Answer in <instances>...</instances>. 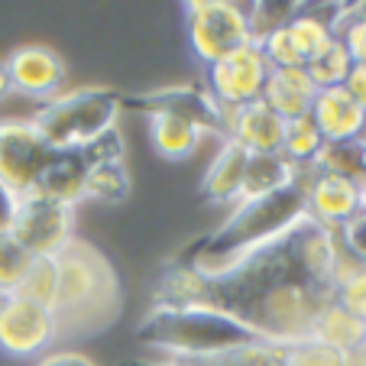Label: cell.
Returning <instances> with one entry per match:
<instances>
[{
  "mask_svg": "<svg viewBox=\"0 0 366 366\" xmlns=\"http://www.w3.org/2000/svg\"><path fill=\"white\" fill-rule=\"evenodd\" d=\"M137 340L146 347V353L198 360L259 337L243 321H237L230 311L198 302V305H179V308L156 305L143 318V325L137 327Z\"/></svg>",
  "mask_w": 366,
  "mask_h": 366,
  "instance_id": "1",
  "label": "cell"
},
{
  "mask_svg": "<svg viewBox=\"0 0 366 366\" xmlns=\"http://www.w3.org/2000/svg\"><path fill=\"white\" fill-rule=\"evenodd\" d=\"M56 259H59V292L52 315H56L59 334L65 327L81 331V325H88V321L91 331L104 327L120 302L117 276H114L107 256L97 247H91L88 240L75 237Z\"/></svg>",
  "mask_w": 366,
  "mask_h": 366,
  "instance_id": "2",
  "label": "cell"
},
{
  "mask_svg": "<svg viewBox=\"0 0 366 366\" xmlns=\"http://www.w3.org/2000/svg\"><path fill=\"white\" fill-rule=\"evenodd\" d=\"M120 117V97L107 88H75L62 91L59 97L36 114L33 127L42 143L52 152H81L91 143L111 133Z\"/></svg>",
  "mask_w": 366,
  "mask_h": 366,
  "instance_id": "3",
  "label": "cell"
},
{
  "mask_svg": "<svg viewBox=\"0 0 366 366\" xmlns=\"http://www.w3.org/2000/svg\"><path fill=\"white\" fill-rule=\"evenodd\" d=\"M185 36L188 49L204 69L224 62L227 56L249 46L247 10L230 0H194L185 4Z\"/></svg>",
  "mask_w": 366,
  "mask_h": 366,
  "instance_id": "4",
  "label": "cell"
},
{
  "mask_svg": "<svg viewBox=\"0 0 366 366\" xmlns=\"http://www.w3.org/2000/svg\"><path fill=\"white\" fill-rule=\"evenodd\" d=\"M10 237L29 256H59L75 240V207L39 194H23Z\"/></svg>",
  "mask_w": 366,
  "mask_h": 366,
  "instance_id": "5",
  "label": "cell"
},
{
  "mask_svg": "<svg viewBox=\"0 0 366 366\" xmlns=\"http://www.w3.org/2000/svg\"><path fill=\"white\" fill-rule=\"evenodd\" d=\"M59 337L56 315L20 295L0 298V350L16 360L46 357Z\"/></svg>",
  "mask_w": 366,
  "mask_h": 366,
  "instance_id": "6",
  "label": "cell"
},
{
  "mask_svg": "<svg viewBox=\"0 0 366 366\" xmlns=\"http://www.w3.org/2000/svg\"><path fill=\"white\" fill-rule=\"evenodd\" d=\"M295 182L305 188V214L327 230H337L357 211H363L366 179L357 182V179H347V175L315 172L311 166H298Z\"/></svg>",
  "mask_w": 366,
  "mask_h": 366,
  "instance_id": "7",
  "label": "cell"
},
{
  "mask_svg": "<svg viewBox=\"0 0 366 366\" xmlns=\"http://www.w3.org/2000/svg\"><path fill=\"white\" fill-rule=\"evenodd\" d=\"M52 159V149L42 143L33 120H0V182L14 194H29Z\"/></svg>",
  "mask_w": 366,
  "mask_h": 366,
  "instance_id": "8",
  "label": "cell"
},
{
  "mask_svg": "<svg viewBox=\"0 0 366 366\" xmlns=\"http://www.w3.org/2000/svg\"><path fill=\"white\" fill-rule=\"evenodd\" d=\"M204 71H207L204 91L217 104H230V107H243V104L259 101L266 88V78H269V65H266L256 42L243 46L240 52H234V56H227L224 62L211 65Z\"/></svg>",
  "mask_w": 366,
  "mask_h": 366,
  "instance_id": "9",
  "label": "cell"
},
{
  "mask_svg": "<svg viewBox=\"0 0 366 366\" xmlns=\"http://www.w3.org/2000/svg\"><path fill=\"white\" fill-rule=\"evenodd\" d=\"M7 71L14 94L52 101L65 88V59L49 46H16L7 56Z\"/></svg>",
  "mask_w": 366,
  "mask_h": 366,
  "instance_id": "10",
  "label": "cell"
},
{
  "mask_svg": "<svg viewBox=\"0 0 366 366\" xmlns=\"http://www.w3.org/2000/svg\"><path fill=\"white\" fill-rule=\"evenodd\" d=\"M282 247L289 253L292 266L302 272L308 282L325 285L331 289V276H334V263H337L340 243L337 234L327 227H321L318 221H311L308 214L282 237Z\"/></svg>",
  "mask_w": 366,
  "mask_h": 366,
  "instance_id": "11",
  "label": "cell"
},
{
  "mask_svg": "<svg viewBox=\"0 0 366 366\" xmlns=\"http://www.w3.org/2000/svg\"><path fill=\"white\" fill-rule=\"evenodd\" d=\"M133 104L146 107V114H172V117L188 120L192 127L201 130V137H204V133H217V137H221L217 104L204 88L166 84V88H152V91H146V94H137Z\"/></svg>",
  "mask_w": 366,
  "mask_h": 366,
  "instance_id": "12",
  "label": "cell"
},
{
  "mask_svg": "<svg viewBox=\"0 0 366 366\" xmlns=\"http://www.w3.org/2000/svg\"><path fill=\"white\" fill-rule=\"evenodd\" d=\"M311 120L325 143H363L366 111L344 88L318 91L311 101Z\"/></svg>",
  "mask_w": 366,
  "mask_h": 366,
  "instance_id": "13",
  "label": "cell"
},
{
  "mask_svg": "<svg viewBox=\"0 0 366 366\" xmlns=\"http://www.w3.org/2000/svg\"><path fill=\"white\" fill-rule=\"evenodd\" d=\"M282 137H285V120L276 111H269L263 97L253 104H243L237 111L234 127L227 130L224 139H234L243 152L256 156V152H282Z\"/></svg>",
  "mask_w": 366,
  "mask_h": 366,
  "instance_id": "14",
  "label": "cell"
},
{
  "mask_svg": "<svg viewBox=\"0 0 366 366\" xmlns=\"http://www.w3.org/2000/svg\"><path fill=\"white\" fill-rule=\"evenodd\" d=\"M247 156L234 139H224L217 156L211 159L204 179H201V194L211 204H230L234 207L240 201V188H243V169H247Z\"/></svg>",
  "mask_w": 366,
  "mask_h": 366,
  "instance_id": "15",
  "label": "cell"
},
{
  "mask_svg": "<svg viewBox=\"0 0 366 366\" xmlns=\"http://www.w3.org/2000/svg\"><path fill=\"white\" fill-rule=\"evenodd\" d=\"M84 172H88V166H84L81 152H52V159L46 162L29 194L75 207L84 198Z\"/></svg>",
  "mask_w": 366,
  "mask_h": 366,
  "instance_id": "16",
  "label": "cell"
},
{
  "mask_svg": "<svg viewBox=\"0 0 366 366\" xmlns=\"http://www.w3.org/2000/svg\"><path fill=\"white\" fill-rule=\"evenodd\" d=\"M315 94H318V88L311 84L305 69H285V71H269L263 88V104L269 111H276L282 120H298L311 114Z\"/></svg>",
  "mask_w": 366,
  "mask_h": 366,
  "instance_id": "17",
  "label": "cell"
},
{
  "mask_svg": "<svg viewBox=\"0 0 366 366\" xmlns=\"http://www.w3.org/2000/svg\"><path fill=\"white\" fill-rule=\"evenodd\" d=\"M295 175H298V166H292L282 152H256V156H247L240 201H253V198H266L272 192H282V188L295 185Z\"/></svg>",
  "mask_w": 366,
  "mask_h": 366,
  "instance_id": "18",
  "label": "cell"
},
{
  "mask_svg": "<svg viewBox=\"0 0 366 366\" xmlns=\"http://www.w3.org/2000/svg\"><path fill=\"white\" fill-rule=\"evenodd\" d=\"M311 340H318V344L331 347V350H337V353L366 350V321L353 318L350 311H344L331 298V302L318 311V318H315Z\"/></svg>",
  "mask_w": 366,
  "mask_h": 366,
  "instance_id": "19",
  "label": "cell"
},
{
  "mask_svg": "<svg viewBox=\"0 0 366 366\" xmlns=\"http://www.w3.org/2000/svg\"><path fill=\"white\" fill-rule=\"evenodd\" d=\"M149 139L156 156L166 162L188 159L201 143V130L172 114H149Z\"/></svg>",
  "mask_w": 366,
  "mask_h": 366,
  "instance_id": "20",
  "label": "cell"
},
{
  "mask_svg": "<svg viewBox=\"0 0 366 366\" xmlns=\"http://www.w3.org/2000/svg\"><path fill=\"white\" fill-rule=\"evenodd\" d=\"M159 357V353H156ZM285 347L269 344V340H249V344L230 347L224 353H211V357H198V360H182L185 366H282ZM179 360V357H169Z\"/></svg>",
  "mask_w": 366,
  "mask_h": 366,
  "instance_id": "21",
  "label": "cell"
},
{
  "mask_svg": "<svg viewBox=\"0 0 366 366\" xmlns=\"http://www.w3.org/2000/svg\"><path fill=\"white\" fill-rule=\"evenodd\" d=\"M334 16H337V7H334L331 16H321L318 10H305L302 4H298V14L292 16V23L285 29H289V36L295 39L305 62L334 42Z\"/></svg>",
  "mask_w": 366,
  "mask_h": 366,
  "instance_id": "22",
  "label": "cell"
},
{
  "mask_svg": "<svg viewBox=\"0 0 366 366\" xmlns=\"http://www.w3.org/2000/svg\"><path fill=\"white\" fill-rule=\"evenodd\" d=\"M130 194V172L124 159L91 162L84 172V198H94L101 204H117Z\"/></svg>",
  "mask_w": 366,
  "mask_h": 366,
  "instance_id": "23",
  "label": "cell"
},
{
  "mask_svg": "<svg viewBox=\"0 0 366 366\" xmlns=\"http://www.w3.org/2000/svg\"><path fill=\"white\" fill-rule=\"evenodd\" d=\"M56 292H59V259L56 256H33L14 295L52 311L56 308Z\"/></svg>",
  "mask_w": 366,
  "mask_h": 366,
  "instance_id": "24",
  "label": "cell"
},
{
  "mask_svg": "<svg viewBox=\"0 0 366 366\" xmlns=\"http://www.w3.org/2000/svg\"><path fill=\"white\" fill-rule=\"evenodd\" d=\"M350 69H353V62H350V56H347V49L340 39H334L327 49H321L318 56H311L308 62H305V75L311 78V84L318 91L344 88Z\"/></svg>",
  "mask_w": 366,
  "mask_h": 366,
  "instance_id": "25",
  "label": "cell"
},
{
  "mask_svg": "<svg viewBox=\"0 0 366 366\" xmlns=\"http://www.w3.org/2000/svg\"><path fill=\"white\" fill-rule=\"evenodd\" d=\"M321 146H325V139H321L311 114L308 117H298V120H285L282 156L292 162V166H311V162L318 159Z\"/></svg>",
  "mask_w": 366,
  "mask_h": 366,
  "instance_id": "26",
  "label": "cell"
},
{
  "mask_svg": "<svg viewBox=\"0 0 366 366\" xmlns=\"http://www.w3.org/2000/svg\"><path fill=\"white\" fill-rule=\"evenodd\" d=\"M334 39L344 42L353 65H366V4H360V7H337Z\"/></svg>",
  "mask_w": 366,
  "mask_h": 366,
  "instance_id": "27",
  "label": "cell"
},
{
  "mask_svg": "<svg viewBox=\"0 0 366 366\" xmlns=\"http://www.w3.org/2000/svg\"><path fill=\"white\" fill-rule=\"evenodd\" d=\"M295 14H298V4H292V0H266V4H253V7L247 10L249 39L259 46L269 33L289 26Z\"/></svg>",
  "mask_w": 366,
  "mask_h": 366,
  "instance_id": "28",
  "label": "cell"
},
{
  "mask_svg": "<svg viewBox=\"0 0 366 366\" xmlns=\"http://www.w3.org/2000/svg\"><path fill=\"white\" fill-rule=\"evenodd\" d=\"M29 259L33 256L20 247L10 234H0V298L4 295H14L16 285H20L23 272H26Z\"/></svg>",
  "mask_w": 366,
  "mask_h": 366,
  "instance_id": "29",
  "label": "cell"
},
{
  "mask_svg": "<svg viewBox=\"0 0 366 366\" xmlns=\"http://www.w3.org/2000/svg\"><path fill=\"white\" fill-rule=\"evenodd\" d=\"M259 52H263L269 71H285V69H305V56L298 52L295 39L289 36V29H276L259 42Z\"/></svg>",
  "mask_w": 366,
  "mask_h": 366,
  "instance_id": "30",
  "label": "cell"
},
{
  "mask_svg": "<svg viewBox=\"0 0 366 366\" xmlns=\"http://www.w3.org/2000/svg\"><path fill=\"white\" fill-rule=\"evenodd\" d=\"M282 366H344V353L318 344V340H298L285 347Z\"/></svg>",
  "mask_w": 366,
  "mask_h": 366,
  "instance_id": "31",
  "label": "cell"
},
{
  "mask_svg": "<svg viewBox=\"0 0 366 366\" xmlns=\"http://www.w3.org/2000/svg\"><path fill=\"white\" fill-rule=\"evenodd\" d=\"M334 302L344 311H350L353 318L366 321V266H360L340 285H334Z\"/></svg>",
  "mask_w": 366,
  "mask_h": 366,
  "instance_id": "32",
  "label": "cell"
},
{
  "mask_svg": "<svg viewBox=\"0 0 366 366\" xmlns=\"http://www.w3.org/2000/svg\"><path fill=\"white\" fill-rule=\"evenodd\" d=\"M337 243L360 263H366V211H357L347 224H340L337 230Z\"/></svg>",
  "mask_w": 366,
  "mask_h": 366,
  "instance_id": "33",
  "label": "cell"
},
{
  "mask_svg": "<svg viewBox=\"0 0 366 366\" xmlns=\"http://www.w3.org/2000/svg\"><path fill=\"white\" fill-rule=\"evenodd\" d=\"M16 207H20V194H14L4 182H0V234H10L16 217Z\"/></svg>",
  "mask_w": 366,
  "mask_h": 366,
  "instance_id": "34",
  "label": "cell"
},
{
  "mask_svg": "<svg viewBox=\"0 0 366 366\" xmlns=\"http://www.w3.org/2000/svg\"><path fill=\"white\" fill-rule=\"evenodd\" d=\"M344 91L366 111V65H353L347 81H344Z\"/></svg>",
  "mask_w": 366,
  "mask_h": 366,
  "instance_id": "35",
  "label": "cell"
},
{
  "mask_svg": "<svg viewBox=\"0 0 366 366\" xmlns=\"http://www.w3.org/2000/svg\"><path fill=\"white\" fill-rule=\"evenodd\" d=\"M36 366H97L94 360H88L84 353H75V350H62V353H46Z\"/></svg>",
  "mask_w": 366,
  "mask_h": 366,
  "instance_id": "36",
  "label": "cell"
},
{
  "mask_svg": "<svg viewBox=\"0 0 366 366\" xmlns=\"http://www.w3.org/2000/svg\"><path fill=\"white\" fill-rule=\"evenodd\" d=\"M130 366H185L182 360H169V357H156V353H146V357L133 360Z\"/></svg>",
  "mask_w": 366,
  "mask_h": 366,
  "instance_id": "37",
  "label": "cell"
},
{
  "mask_svg": "<svg viewBox=\"0 0 366 366\" xmlns=\"http://www.w3.org/2000/svg\"><path fill=\"white\" fill-rule=\"evenodd\" d=\"M14 94V84H10V71H7V59H0V101Z\"/></svg>",
  "mask_w": 366,
  "mask_h": 366,
  "instance_id": "38",
  "label": "cell"
},
{
  "mask_svg": "<svg viewBox=\"0 0 366 366\" xmlns=\"http://www.w3.org/2000/svg\"><path fill=\"white\" fill-rule=\"evenodd\" d=\"M363 175H366V139H363Z\"/></svg>",
  "mask_w": 366,
  "mask_h": 366,
  "instance_id": "39",
  "label": "cell"
},
{
  "mask_svg": "<svg viewBox=\"0 0 366 366\" xmlns=\"http://www.w3.org/2000/svg\"><path fill=\"white\" fill-rule=\"evenodd\" d=\"M363 211H366V185H363Z\"/></svg>",
  "mask_w": 366,
  "mask_h": 366,
  "instance_id": "40",
  "label": "cell"
}]
</instances>
